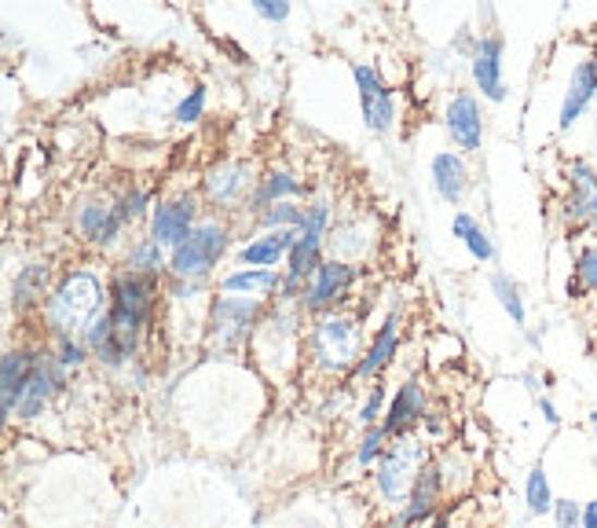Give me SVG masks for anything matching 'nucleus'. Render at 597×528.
Wrapping results in <instances>:
<instances>
[{
    "label": "nucleus",
    "mask_w": 597,
    "mask_h": 528,
    "mask_svg": "<svg viewBox=\"0 0 597 528\" xmlns=\"http://www.w3.org/2000/svg\"><path fill=\"white\" fill-rule=\"evenodd\" d=\"M144 206H147V192H133V195L121 198V202H118L114 209H118L121 224H125V221H136V217L144 213Z\"/></svg>",
    "instance_id": "4c0bfd02"
},
{
    "label": "nucleus",
    "mask_w": 597,
    "mask_h": 528,
    "mask_svg": "<svg viewBox=\"0 0 597 528\" xmlns=\"http://www.w3.org/2000/svg\"><path fill=\"white\" fill-rule=\"evenodd\" d=\"M553 525L558 528H580L583 521V503L580 500H572V495H558V503H553Z\"/></svg>",
    "instance_id": "72a5a7b5"
},
{
    "label": "nucleus",
    "mask_w": 597,
    "mask_h": 528,
    "mask_svg": "<svg viewBox=\"0 0 597 528\" xmlns=\"http://www.w3.org/2000/svg\"><path fill=\"white\" fill-rule=\"evenodd\" d=\"M260 312H265V305L257 297H220L212 305V334H217V342L224 348H235L260 323Z\"/></svg>",
    "instance_id": "f8f14e48"
},
{
    "label": "nucleus",
    "mask_w": 597,
    "mask_h": 528,
    "mask_svg": "<svg viewBox=\"0 0 597 528\" xmlns=\"http://www.w3.org/2000/svg\"><path fill=\"white\" fill-rule=\"evenodd\" d=\"M443 492H448V474H443V459H429L422 466L418 481H414L407 503L397 514L400 528H425L440 514Z\"/></svg>",
    "instance_id": "9d476101"
},
{
    "label": "nucleus",
    "mask_w": 597,
    "mask_h": 528,
    "mask_svg": "<svg viewBox=\"0 0 597 528\" xmlns=\"http://www.w3.org/2000/svg\"><path fill=\"white\" fill-rule=\"evenodd\" d=\"M297 235L301 232L287 228V232H265V235L249 238V243L239 250V261L246 268H276L279 261H287V254L293 250Z\"/></svg>",
    "instance_id": "aec40b11"
},
{
    "label": "nucleus",
    "mask_w": 597,
    "mask_h": 528,
    "mask_svg": "<svg viewBox=\"0 0 597 528\" xmlns=\"http://www.w3.org/2000/svg\"><path fill=\"white\" fill-rule=\"evenodd\" d=\"M253 12L260 19H268V23H287L290 4H282V0H253Z\"/></svg>",
    "instance_id": "e433bc0d"
},
{
    "label": "nucleus",
    "mask_w": 597,
    "mask_h": 528,
    "mask_svg": "<svg viewBox=\"0 0 597 528\" xmlns=\"http://www.w3.org/2000/svg\"><path fill=\"white\" fill-rule=\"evenodd\" d=\"M34 364H37V353H26V348L0 356V426L15 415V407L29 385V374H34Z\"/></svg>",
    "instance_id": "f3484780"
},
{
    "label": "nucleus",
    "mask_w": 597,
    "mask_h": 528,
    "mask_svg": "<svg viewBox=\"0 0 597 528\" xmlns=\"http://www.w3.org/2000/svg\"><path fill=\"white\" fill-rule=\"evenodd\" d=\"M488 286H491V294L499 297L502 312L510 316V320L517 323L521 331H528V308H524V294H521L517 279H513V275H505V272H499V268H491Z\"/></svg>",
    "instance_id": "393cba45"
},
{
    "label": "nucleus",
    "mask_w": 597,
    "mask_h": 528,
    "mask_svg": "<svg viewBox=\"0 0 597 528\" xmlns=\"http://www.w3.org/2000/svg\"><path fill=\"white\" fill-rule=\"evenodd\" d=\"M363 275L360 265H352L349 257H327L312 279L301 291V308L312 316H322V312H333V305H341L349 297V291L356 286V279Z\"/></svg>",
    "instance_id": "423d86ee"
},
{
    "label": "nucleus",
    "mask_w": 597,
    "mask_h": 528,
    "mask_svg": "<svg viewBox=\"0 0 597 528\" xmlns=\"http://www.w3.org/2000/svg\"><path fill=\"white\" fill-rule=\"evenodd\" d=\"M161 268V246L155 243V238H144V243L136 246L133 257H129V272L136 275H155Z\"/></svg>",
    "instance_id": "473e14b6"
},
{
    "label": "nucleus",
    "mask_w": 597,
    "mask_h": 528,
    "mask_svg": "<svg viewBox=\"0 0 597 528\" xmlns=\"http://www.w3.org/2000/svg\"><path fill=\"white\" fill-rule=\"evenodd\" d=\"M539 412L546 418V426H561V415H558V407H553L550 396H539Z\"/></svg>",
    "instance_id": "ea45409f"
},
{
    "label": "nucleus",
    "mask_w": 597,
    "mask_h": 528,
    "mask_svg": "<svg viewBox=\"0 0 597 528\" xmlns=\"http://www.w3.org/2000/svg\"><path fill=\"white\" fill-rule=\"evenodd\" d=\"M451 232H454V238H459V243L465 246V250H470L473 261L491 265L495 257H499V250H495V238H491L488 232H484V224L470 213V209H459V213H454Z\"/></svg>",
    "instance_id": "412c9836"
},
{
    "label": "nucleus",
    "mask_w": 597,
    "mask_h": 528,
    "mask_svg": "<svg viewBox=\"0 0 597 528\" xmlns=\"http://www.w3.org/2000/svg\"><path fill=\"white\" fill-rule=\"evenodd\" d=\"M422 430L432 437V441H440V437H448V418H443L440 412H429L422 418Z\"/></svg>",
    "instance_id": "58836bf2"
},
{
    "label": "nucleus",
    "mask_w": 597,
    "mask_h": 528,
    "mask_svg": "<svg viewBox=\"0 0 597 528\" xmlns=\"http://www.w3.org/2000/svg\"><path fill=\"white\" fill-rule=\"evenodd\" d=\"M59 385H63V364L52 360V356H37L29 385L15 407V418H37L48 407V401L59 393Z\"/></svg>",
    "instance_id": "6ab92c4d"
},
{
    "label": "nucleus",
    "mask_w": 597,
    "mask_h": 528,
    "mask_svg": "<svg viewBox=\"0 0 597 528\" xmlns=\"http://www.w3.org/2000/svg\"><path fill=\"white\" fill-rule=\"evenodd\" d=\"M448 521H451V517H448V511H440V514L432 517V521L425 525V528H448Z\"/></svg>",
    "instance_id": "79ce46f5"
},
{
    "label": "nucleus",
    "mask_w": 597,
    "mask_h": 528,
    "mask_svg": "<svg viewBox=\"0 0 597 528\" xmlns=\"http://www.w3.org/2000/svg\"><path fill=\"white\" fill-rule=\"evenodd\" d=\"M45 316H48V327L59 334V337H77L93 327L99 316H103V283L77 268L70 272L63 283L56 286L52 297L45 305Z\"/></svg>",
    "instance_id": "f257e3e1"
},
{
    "label": "nucleus",
    "mask_w": 597,
    "mask_h": 528,
    "mask_svg": "<svg viewBox=\"0 0 597 528\" xmlns=\"http://www.w3.org/2000/svg\"><path fill=\"white\" fill-rule=\"evenodd\" d=\"M580 528H597V500H586L583 503V521Z\"/></svg>",
    "instance_id": "a19ab883"
},
{
    "label": "nucleus",
    "mask_w": 597,
    "mask_h": 528,
    "mask_svg": "<svg viewBox=\"0 0 597 528\" xmlns=\"http://www.w3.org/2000/svg\"><path fill=\"white\" fill-rule=\"evenodd\" d=\"M569 195L561 198L564 228H590L597 224V169L586 158H569L564 165Z\"/></svg>",
    "instance_id": "0eeeda50"
},
{
    "label": "nucleus",
    "mask_w": 597,
    "mask_h": 528,
    "mask_svg": "<svg viewBox=\"0 0 597 528\" xmlns=\"http://www.w3.org/2000/svg\"><path fill=\"white\" fill-rule=\"evenodd\" d=\"M597 294V243H586L580 254H575L572 265V279H569V297H586Z\"/></svg>",
    "instance_id": "cd10ccee"
},
{
    "label": "nucleus",
    "mask_w": 597,
    "mask_h": 528,
    "mask_svg": "<svg viewBox=\"0 0 597 528\" xmlns=\"http://www.w3.org/2000/svg\"><path fill=\"white\" fill-rule=\"evenodd\" d=\"M429 444L422 441V437H397V441H389L386 455L374 466V495L381 500V506H389V511H403V503H407L414 481H418L422 466L429 463Z\"/></svg>",
    "instance_id": "f03ea898"
},
{
    "label": "nucleus",
    "mask_w": 597,
    "mask_h": 528,
    "mask_svg": "<svg viewBox=\"0 0 597 528\" xmlns=\"http://www.w3.org/2000/svg\"><path fill=\"white\" fill-rule=\"evenodd\" d=\"M63 367H81L85 364V345L77 337H59V356H56Z\"/></svg>",
    "instance_id": "c9c22d12"
},
{
    "label": "nucleus",
    "mask_w": 597,
    "mask_h": 528,
    "mask_svg": "<svg viewBox=\"0 0 597 528\" xmlns=\"http://www.w3.org/2000/svg\"><path fill=\"white\" fill-rule=\"evenodd\" d=\"M282 286V275L276 268H239V272L224 275L220 291L224 294H249V297H265V294H276Z\"/></svg>",
    "instance_id": "4be33fe9"
},
{
    "label": "nucleus",
    "mask_w": 597,
    "mask_h": 528,
    "mask_svg": "<svg viewBox=\"0 0 597 528\" xmlns=\"http://www.w3.org/2000/svg\"><path fill=\"white\" fill-rule=\"evenodd\" d=\"M594 99H597V66H594V59L586 56V59H580V63L572 66L569 88H564L561 111H558V128H561V133H569V128L580 122Z\"/></svg>",
    "instance_id": "dca6fc26"
},
{
    "label": "nucleus",
    "mask_w": 597,
    "mask_h": 528,
    "mask_svg": "<svg viewBox=\"0 0 597 528\" xmlns=\"http://www.w3.org/2000/svg\"><path fill=\"white\" fill-rule=\"evenodd\" d=\"M389 447V433L381 430V426H370V430H363V437L356 441V452H352V463H356L360 474H367L378 466V459L386 455Z\"/></svg>",
    "instance_id": "c85d7f7f"
},
{
    "label": "nucleus",
    "mask_w": 597,
    "mask_h": 528,
    "mask_svg": "<svg viewBox=\"0 0 597 528\" xmlns=\"http://www.w3.org/2000/svg\"><path fill=\"white\" fill-rule=\"evenodd\" d=\"M45 283H48V268L45 265L26 268V272L19 275V283H15V305L19 308L34 305L37 297H40V291H45Z\"/></svg>",
    "instance_id": "7c9ffc66"
},
{
    "label": "nucleus",
    "mask_w": 597,
    "mask_h": 528,
    "mask_svg": "<svg viewBox=\"0 0 597 528\" xmlns=\"http://www.w3.org/2000/svg\"><path fill=\"white\" fill-rule=\"evenodd\" d=\"M429 181H432V192H437L448 206H462L465 195L473 187V173H470V162L465 155L459 151H437L429 158Z\"/></svg>",
    "instance_id": "4468645a"
},
{
    "label": "nucleus",
    "mask_w": 597,
    "mask_h": 528,
    "mask_svg": "<svg viewBox=\"0 0 597 528\" xmlns=\"http://www.w3.org/2000/svg\"><path fill=\"white\" fill-rule=\"evenodd\" d=\"M443 128H448L451 144L459 147V155H477L484 147V107L470 88H459V93L448 96Z\"/></svg>",
    "instance_id": "9b49d317"
},
{
    "label": "nucleus",
    "mask_w": 597,
    "mask_h": 528,
    "mask_svg": "<svg viewBox=\"0 0 597 528\" xmlns=\"http://www.w3.org/2000/svg\"><path fill=\"white\" fill-rule=\"evenodd\" d=\"M81 232H85L88 243H96V246H107V243H114L118 232H121V217H118V209H110V206H85L81 209Z\"/></svg>",
    "instance_id": "b1692460"
},
{
    "label": "nucleus",
    "mask_w": 597,
    "mask_h": 528,
    "mask_svg": "<svg viewBox=\"0 0 597 528\" xmlns=\"http://www.w3.org/2000/svg\"><path fill=\"white\" fill-rule=\"evenodd\" d=\"M246 165L242 162H228V165H217L212 173L206 176V192L212 202H235V198L246 192Z\"/></svg>",
    "instance_id": "a878e982"
},
{
    "label": "nucleus",
    "mask_w": 597,
    "mask_h": 528,
    "mask_svg": "<svg viewBox=\"0 0 597 528\" xmlns=\"http://www.w3.org/2000/svg\"><path fill=\"white\" fill-rule=\"evenodd\" d=\"M150 275L136 272H121L110 286V323H114V337L125 345V353H133L144 331L147 316H150Z\"/></svg>",
    "instance_id": "20e7f679"
},
{
    "label": "nucleus",
    "mask_w": 597,
    "mask_h": 528,
    "mask_svg": "<svg viewBox=\"0 0 597 528\" xmlns=\"http://www.w3.org/2000/svg\"><path fill=\"white\" fill-rule=\"evenodd\" d=\"M228 228L217 224V221H206L198 224L195 232H191L184 243L176 246L173 257H169V268H173V275L180 279H206L217 261L224 257L228 250Z\"/></svg>",
    "instance_id": "39448f33"
},
{
    "label": "nucleus",
    "mask_w": 597,
    "mask_h": 528,
    "mask_svg": "<svg viewBox=\"0 0 597 528\" xmlns=\"http://www.w3.org/2000/svg\"><path fill=\"white\" fill-rule=\"evenodd\" d=\"M594 353H597V342H594Z\"/></svg>",
    "instance_id": "49530a36"
},
{
    "label": "nucleus",
    "mask_w": 597,
    "mask_h": 528,
    "mask_svg": "<svg viewBox=\"0 0 597 528\" xmlns=\"http://www.w3.org/2000/svg\"><path fill=\"white\" fill-rule=\"evenodd\" d=\"M590 426H594V433H597V412L590 415Z\"/></svg>",
    "instance_id": "c03bdc74"
},
{
    "label": "nucleus",
    "mask_w": 597,
    "mask_h": 528,
    "mask_svg": "<svg viewBox=\"0 0 597 528\" xmlns=\"http://www.w3.org/2000/svg\"><path fill=\"white\" fill-rule=\"evenodd\" d=\"M425 415H429V393H425L422 378H407L389 396L386 415H381V430L389 433V441H397V437H407L414 426H422Z\"/></svg>",
    "instance_id": "ddd939ff"
},
{
    "label": "nucleus",
    "mask_w": 597,
    "mask_h": 528,
    "mask_svg": "<svg viewBox=\"0 0 597 528\" xmlns=\"http://www.w3.org/2000/svg\"><path fill=\"white\" fill-rule=\"evenodd\" d=\"M308 356L322 374H352L363 356V331L356 316L322 312L308 327Z\"/></svg>",
    "instance_id": "7ed1b4c3"
},
{
    "label": "nucleus",
    "mask_w": 597,
    "mask_h": 528,
    "mask_svg": "<svg viewBox=\"0 0 597 528\" xmlns=\"http://www.w3.org/2000/svg\"><path fill=\"white\" fill-rule=\"evenodd\" d=\"M397 353H400V320L397 316H389V320L378 327V334L370 337V345L363 348L352 378H356V382H378L381 371L397 360Z\"/></svg>",
    "instance_id": "a211bd4d"
},
{
    "label": "nucleus",
    "mask_w": 597,
    "mask_h": 528,
    "mask_svg": "<svg viewBox=\"0 0 597 528\" xmlns=\"http://www.w3.org/2000/svg\"><path fill=\"white\" fill-rule=\"evenodd\" d=\"M590 59H594V66H597V48H594V56H590Z\"/></svg>",
    "instance_id": "a18cd8bd"
},
{
    "label": "nucleus",
    "mask_w": 597,
    "mask_h": 528,
    "mask_svg": "<svg viewBox=\"0 0 597 528\" xmlns=\"http://www.w3.org/2000/svg\"><path fill=\"white\" fill-rule=\"evenodd\" d=\"M260 224H265L268 232H287V228H293V232H301V224H305V209H301L297 202L268 206L265 213H260Z\"/></svg>",
    "instance_id": "c756f323"
},
{
    "label": "nucleus",
    "mask_w": 597,
    "mask_h": 528,
    "mask_svg": "<svg viewBox=\"0 0 597 528\" xmlns=\"http://www.w3.org/2000/svg\"><path fill=\"white\" fill-rule=\"evenodd\" d=\"M470 77L477 85V93L488 99V103H502L510 96L505 88V41L502 34H480L477 45L470 52Z\"/></svg>",
    "instance_id": "6e6552de"
},
{
    "label": "nucleus",
    "mask_w": 597,
    "mask_h": 528,
    "mask_svg": "<svg viewBox=\"0 0 597 528\" xmlns=\"http://www.w3.org/2000/svg\"><path fill=\"white\" fill-rule=\"evenodd\" d=\"M370 528H400V521L397 517H386V521H374Z\"/></svg>",
    "instance_id": "37998d69"
},
{
    "label": "nucleus",
    "mask_w": 597,
    "mask_h": 528,
    "mask_svg": "<svg viewBox=\"0 0 597 528\" xmlns=\"http://www.w3.org/2000/svg\"><path fill=\"white\" fill-rule=\"evenodd\" d=\"M352 77H356L363 125H367L370 133L386 136L389 128L397 125V96H392V88L381 82L378 66H370V63H356V66H352Z\"/></svg>",
    "instance_id": "1a4fd4ad"
},
{
    "label": "nucleus",
    "mask_w": 597,
    "mask_h": 528,
    "mask_svg": "<svg viewBox=\"0 0 597 528\" xmlns=\"http://www.w3.org/2000/svg\"><path fill=\"white\" fill-rule=\"evenodd\" d=\"M305 187H301V181L293 173H287V169H271V173L260 181L257 195H253V206L265 213L268 206H279V202H293Z\"/></svg>",
    "instance_id": "5701e85b"
},
{
    "label": "nucleus",
    "mask_w": 597,
    "mask_h": 528,
    "mask_svg": "<svg viewBox=\"0 0 597 528\" xmlns=\"http://www.w3.org/2000/svg\"><path fill=\"white\" fill-rule=\"evenodd\" d=\"M195 217H198V206L191 195L173 198V202H161L155 209V221H150V238H155L158 246H173L176 250V246L198 228Z\"/></svg>",
    "instance_id": "2eb2a0df"
},
{
    "label": "nucleus",
    "mask_w": 597,
    "mask_h": 528,
    "mask_svg": "<svg viewBox=\"0 0 597 528\" xmlns=\"http://www.w3.org/2000/svg\"><path fill=\"white\" fill-rule=\"evenodd\" d=\"M553 503H558V495H553V484L546 477V466L535 463L524 477V511H528V517H550Z\"/></svg>",
    "instance_id": "bb28decb"
},
{
    "label": "nucleus",
    "mask_w": 597,
    "mask_h": 528,
    "mask_svg": "<svg viewBox=\"0 0 597 528\" xmlns=\"http://www.w3.org/2000/svg\"><path fill=\"white\" fill-rule=\"evenodd\" d=\"M381 415H386V385H381V382H370L367 401H363V404H360V412H356L360 430H370V426H381Z\"/></svg>",
    "instance_id": "2f4dec72"
},
{
    "label": "nucleus",
    "mask_w": 597,
    "mask_h": 528,
    "mask_svg": "<svg viewBox=\"0 0 597 528\" xmlns=\"http://www.w3.org/2000/svg\"><path fill=\"white\" fill-rule=\"evenodd\" d=\"M202 111H206V88H195V93H187L184 99H180L176 107V122L180 125H195Z\"/></svg>",
    "instance_id": "f704fd0d"
}]
</instances>
